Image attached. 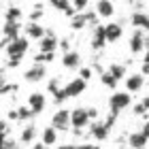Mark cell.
I'll list each match as a JSON object with an SVG mask.
<instances>
[{
  "label": "cell",
  "mask_w": 149,
  "mask_h": 149,
  "mask_svg": "<svg viewBox=\"0 0 149 149\" xmlns=\"http://www.w3.org/2000/svg\"><path fill=\"white\" fill-rule=\"evenodd\" d=\"M87 2H90V0H70V4H72L74 11H83L87 6Z\"/></svg>",
  "instance_id": "4316f807"
},
{
  "label": "cell",
  "mask_w": 149,
  "mask_h": 149,
  "mask_svg": "<svg viewBox=\"0 0 149 149\" xmlns=\"http://www.w3.org/2000/svg\"><path fill=\"white\" fill-rule=\"evenodd\" d=\"M51 126L56 128L58 132H68L70 130V111L68 109H60L53 113L51 117Z\"/></svg>",
  "instance_id": "5b68a950"
},
{
  "label": "cell",
  "mask_w": 149,
  "mask_h": 149,
  "mask_svg": "<svg viewBox=\"0 0 149 149\" xmlns=\"http://www.w3.org/2000/svg\"><path fill=\"white\" fill-rule=\"evenodd\" d=\"M30 117H34V115H32V111H30V107H19V109H15V111L9 113V119H15V121L30 119Z\"/></svg>",
  "instance_id": "ffe728a7"
},
{
  "label": "cell",
  "mask_w": 149,
  "mask_h": 149,
  "mask_svg": "<svg viewBox=\"0 0 149 149\" xmlns=\"http://www.w3.org/2000/svg\"><path fill=\"white\" fill-rule=\"evenodd\" d=\"M104 45H107L104 26H94V32H92V49H94V51H100Z\"/></svg>",
  "instance_id": "9a60e30c"
},
{
  "label": "cell",
  "mask_w": 149,
  "mask_h": 149,
  "mask_svg": "<svg viewBox=\"0 0 149 149\" xmlns=\"http://www.w3.org/2000/svg\"><path fill=\"white\" fill-rule=\"evenodd\" d=\"M28 45H30V38L28 36H15L11 38L9 43H6V56H26V51H28Z\"/></svg>",
  "instance_id": "3957f363"
},
{
  "label": "cell",
  "mask_w": 149,
  "mask_h": 149,
  "mask_svg": "<svg viewBox=\"0 0 149 149\" xmlns=\"http://www.w3.org/2000/svg\"><path fill=\"white\" fill-rule=\"evenodd\" d=\"M121 34H124V26L121 24H107L104 26V38L107 43H117V40L121 38Z\"/></svg>",
  "instance_id": "4fadbf2b"
},
{
  "label": "cell",
  "mask_w": 149,
  "mask_h": 149,
  "mask_svg": "<svg viewBox=\"0 0 149 149\" xmlns=\"http://www.w3.org/2000/svg\"><path fill=\"white\" fill-rule=\"evenodd\" d=\"M130 24H132V28L147 30V26H149V19H147V15H145V11H134L132 15H130Z\"/></svg>",
  "instance_id": "ac0fdd59"
},
{
  "label": "cell",
  "mask_w": 149,
  "mask_h": 149,
  "mask_svg": "<svg viewBox=\"0 0 149 149\" xmlns=\"http://www.w3.org/2000/svg\"><path fill=\"white\" fill-rule=\"evenodd\" d=\"M28 107H30L32 115H40V113L45 111V107H47V98H45V94H40V92L30 94V96H28Z\"/></svg>",
  "instance_id": "9c48e42d"
},
{
  "label": "cell",
  "mask_w": 149,
  "mask_h": 149,
  "mask_svg": "<svg viewBox=\"0 0 149 149\" xmlns=\"http://www.w3.org/2000/svg\"><path fill=\"white\" fill-rule=\"evenodd\" d=\"M62 64H64L68 70H74V68H79V66H81V53H79V51H72V49L64 51Z\"/></svg>",
  "instance_id": "2e32d148"
},
{
  "label": "cell",
  "mask_w": 149,
  "mask_h": 149,
  "mask_svg": "<svg viewBox=\"0 0 149 149\" xmlns=\"http://www.w3.org/2000/svg\"><path fill=\"white\" fill-rule=\"evenodd\" d=\"M85 87H87V81L85 79H81V77L72 79V81H68L64 87H60V90L53 94V102L62 104L66 98H77V96H81V94L85 92Z\"/></svg>",
  "instance_id": "6da1fadb"
},
{
  "label": "cell",
  "mask_w": 149,
  "mask_h": 149,
  "mask_svg": "<svg viewBox=\"0 0 149 149\" xmlns=\"http://www.w3.org/2000/svg\"><path fill=\"white\" fill-rule=\"evenodd\" d=\"M6 83V81H4V68H0V87H2Z\"/></svg>",
  "instance_id": "d6a6232c"
},
{
  "label": "cell",
  "mask_w": 149,
  "mask_h": 149,
  "mask_svg": "<svg viewBox=\"0 0 149 149\" xmlns=\"http://www.w3.org/2000/svg\"><path fill=\"white\" fill-rule=\"evenodd\" d=\"M47 90H49L51 94H56V92L60 90V79H51L49 83H47Z\"/></svg>",
  "instance_id": "83f0119b"
},
{
  "label": "cell",
  "mask_w": 149,
  "mask_h": 149,
  "mask_svg": "<svg viewBox=\"0 0 149 149\" xmlns=\"http://www.w3.org/2000/svg\"><path fill=\"white\" fill-rule=\"evenodd\" d=\"M130 104H132V94L130 92H113L111 98H109V109L115 115H119L124 109H128Z\"/></svg>",
  "instance_id": "7a4b0ae2"
},
{
  "label": "cell",
  "mask_w": 149,
  "mask_h": 149,
  "mask_svg": "<svg viewBox=\"0 0 149 149\" xmlns=\"http://www.w3.org/2000/svg\"><path fill=\"white\" fill-rule=\"evenodd\" d=\"M87 115H90V119H96L98 117V109H94V107H90V109H85Z\"/></svg>",
  "instance_id": "1f68e13d"
},
{
  "label": "cell",
  "mask_w": 149,
  "mask_h": 149,
  "mask_svg": "<svg viewBox=\"0 0 149 149\" xmlns=\"http://www.w3.org/2000/svg\"><path fill=\"white\" fill-rule=\"evenodd\" d=\"M90 115H87V111L83 109V107H79V109H72L70 111V128H77V130H83V128H87V124H90Z\"/></svg>",
  "instance_id": "52a82bcc"
},
{
  "label": "cell",
  "mask_w": 149,
  "mask_h": 149,
  "mask_svg": "<svg viewBox=\"0 0 149 149\" xmlns=\"http://www.w3.org/2000/svg\"><path fill=\"white\" fill-rule=\"evenodd\" d=\"M109 72H111L117 81H121V79L126 77V66H124V64H111V66H109Z\"/></svg>",
  "instance_id": "cb8c5ba5"
},
{
  "label": "cell",
  "mask_w": 149,
  "mask_h": 149,
  "mask_svg": "<svg viewBox=\"0 0 149 149\" xmlns=\"http://www.w3.org/2000/svg\"><path fill=\"white\" fill-rule=\"evenodd\" d=\"M100 83H102L104 87H109V90H115V87H117V83L119 81L113 77V74L107 70V72H100Z\"/></svg>",
  "instance_id": "7402d4cb"
},
{
  "label": "cell",
  "mask_w": 149,
  "mask_h": 149,
  "mask_svg": "<svg viewBox=\"0 0 149 149\" xmlns=\"http://www.w3.org/2000/svg\"><path fill=\"white\" fill-rule=\"evenodd\" d=\"M24 32H26V36H28V38H40V36L45 34V28L40 24H36V22H30L24 28Z\"/></svg>",
  "instance_id": "d6986e66"
},
{
  "label": "cell",
  "mask_w": 149,
  "mask_h": 149,
  "mask_svg": "<svg viewBox=\"0 0 149 149\" xmlns=\"http://www.w3.org/2000/svg\"><path fill=\"white\" fill-rule=\"evenodd\" d=\"M38 51H56L58 49V34L53 30H45V34L38 38Z\"/></svg>",
  "instance_id": "8fae6325"
},
{
  "label": "cell",
  "mask_w": 149,
  "mask_h": 149,
  "mask_svg": "<svg viewBox=\"0 0 149 149\" xmlns=\"http://www.w3.org/2000/svg\"><path fill=\"white\" fill-rule=\"evenodd\" d=\"M124 81H126V92H130V94H136V92H141L145 87V74H141V72H134V74H126L124 77Z\"/></svg>",
  "instance_id": "ba28073f"
},
{
  "label": "cell",
  "mask_w": 149,
  "mask_h": 149,
  "mask_svg": "<svg viewBox=\"0 0 149 149\" xmlns=\"http://www.w3.org/2000/svg\"><path fill=\"white\" fill-rule=\"evenodd\" d=\"M147 111H149V98H143L141 102L134 104V115H139V117H147Z\"/></svg>",
  "instance_id": "603a6c76"
},
{
  "label": "cell",
  "mask_w": 149,
  "mask_h": 149,
  "mask_svg": "<svg viewBox=\"0 0 149 149\" xmlns=\"http://www.w3.org/2000/svg\"><path fill=\"white\" fill-rule=\"evenodd\" d=\"M147 49V30H141V28H134L132 36H130V51L134 56L143 53Z\"/></svg>",
  "instance_id": "277c9868"
},
{
  "label": "cell",
  "mask_w": 149,
  "mask_h": 149,
  "mask_svg": "<svg viewBox=\"0 0 149 149\" xmlns=\"http://www.w3.org/2000/svg\"><path fill=\"white\" fill-rule=\"evenodd\" d=\"M19 17H22V9L19 6H9V11L4 15L6 22H19Z\"/></svg>",
  "instance_id": "484cf974"
},
{
  "label": "cell",
  "mask_w": 149,
  "mask_h": 149,
  "mask_svg": "<svg viewBox=\"0 0 149 149\" xmlns=\"http://www.w3.org/2000/svg\"><path fill=\"white\" fill-rule=\"evenodd\" d=\"M96 15L104 17V19H111L115 15V4L111 0H98L96 2Z\"/></svg>",
  "instance_id": "5bb4252c"
},
{
  "label": "cell",
  "mask_w": 149,
  "mask_h": 149,
  "mask_svg": "<svg viewBox=\"0 0 149 149\" xmlns=\"http://www.w3.org/2000/svg\"><path fill=\"white\" fill-rule=\"evenodd\" d=\"M79 77L87 81V79L92 77V70H90V68H83V66H79Z\"/></svg>",
  "instance_id": "4dcf8cb0"
},
{
  "label": "cell",
  "mask_w": 149,
  "mask_h": 149,
  "mask_svg": "<svg viewBox=\"0 0 149 149\" xmlns=\"http://www.w3.org/2000/svg\"><path fill=\"white\" fill-rule=\"evenodd\" d=\"M40 136H43V143H45V145H56V143H58V130H56L53 126H47Z\"/></svg>",
  "instance_id": "44dd1931"
},
{
  "label": "cell",
  "mask_w": 149,
  "mask_h": 149,
  "mask_svg": "<svg viewBox=\"0 0 149 149\" xmlns=\"http://www.w3.org/2000/svg\"><path fill=\"white\" fill-rule=\"evenodd\" d=\"M96 19H98V15L96 13H85V15H74L70 17V26H72V30H83L87 24H96Z\"/></svg>",
  "instance_id": "7c38bea8"
},
{
  "label": "cell",
  "mask_w": 149,
  "mask_h": 149,
  "mask_svg": "<svg viewBox=\"0 0 149 149\" xmlns=\"http://www.w3.org/2000/svg\"><path fill=\"white\" fill-rule=\"evenodd\" d=\"M40 17H43V9H40V4H38L36 9L30 13V22H36V19H40Z\"/></svg>",
  "instance_id": "f546056e"
},
{
  "label": "cell",
  "mask_w": 149,
  "mask_h": 149,
  "mask_svg": "<svg viewBox=\"0 0 149 149\" xmlns=\"http://www.w3.org/2000/svg\"><path fill=\"white\" fill-rule=\"evenodd\" d=\"M6 134H9V130H6V121H0V147H2Z\"/></svg>",
  "instance_id": "f1b7e54d"
},
{
  "label": "cell",
  "mask_w": 149,
  "mask_h": 149,
  "mask_svg": "<svg viewBox=\"0 0 149 149\" xmlns=\"http://www.w3.org/2000/svg\"><path fill=\"white\" fill-rule=\"evenodd\" d=\"M53 53H56V51H38L36 56H34V62L49 64V62H53Z\"/></svg>",
  "instance_id": "d4e9b609"
},
{
  "label": "cell",
  "mask_w": 149,
  "mask_h": 149,
  "mask_svg": "<svg viewBox=\"0 0 149 149\" xmlns=\"http://www.w3.org/2000/svg\"><path fill=\"white\" fill-rule=\"evenodd\" d=\"M128 145L130 147H147L149 145V124L145 121V126H143V130L141 132H134L128 136Z\"/></svg>",
  "instance_id": "30bf717a"
},
{
  "label": "cell",
  "mask_w": 149,
  "mask_h": 149,
  "mask_svg": "<svg viewBox=\"0 0 149 149\" xmlns=\"http://www.w3.org/2000/svg\"><path fill=\"white\" fill-rule=\"evenodd\" d=\"M45 77H47V66L40 62H34V66H30L24 72V81H28V83H40Z\"/></svg>",
  "instance_id": "8992f818"
},
{
  "label": "cell",
  "mask_w": 149,
  "mask_h": 149,
  "mask_svg": "<svg viewBox=\"0 0 149 149\" xmlns=\"http://www.w3.org/2000/svg\"><path fill=\"white\" fill-rule=\"evenodd\" d=\"M36 136H38V128H36L34 121H32V124H28V126L22 130V134H19V141H22L24 145H30Z\"/></svg>",
  "instance_id": "e0dca14e"
}]
</instances>
